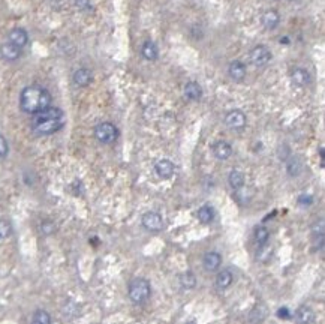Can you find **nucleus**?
<instances>
[{
    "mask_svg": "<svg viewBox=\"0 0 325 324\" xmlns=\"http://www.w3.org/2000/svg\"><path fill=\"white\" fill-rule=\"evenodd\" d=\"M51 107V95L45 87L27 86L20 93V108L27 114H38Z\"/></svg>",
    "mask_w": 325,
    "mask_h": 324,
    "instance_id": "obj_1",
    "label": "nucleus"
},
{
    "mask_svg": "<svg viewBox=\"0 0 325 324\" xmlns=\"http://www.w3.org/2000/svg\"><path fill=\"white\" fill-rule=\"evenodd\" d=\"M65 125V114L57 107H48L47 110L34 114L32 119V131L36 135H53Z\"/></svg>",
    "mask_w": 325,
    "mask_h": 324,
    "instance_id": "obj_2",
    "label": "nucleus"
},
{
    "mask_svg": "<svg viewBox=\"0 0 325 324\" xmlns=\"http://www.w3.org/2000/svg\"><path fill=\"white\" fill-rule=\"evenodd\" d=\"M129 299L133 303H144L152 294V285L146 278H135L129 284Z\"/></svg>",
    "mask_w": 325,
    "mask_h": 324,
    "instance_id": "obj_3",
    "label": "nucleus"
},
{
    "mask_svg": "<svg viewBox=\"0 0 325 324\" xmlns=\"http://www.w3.org/2000/svg\"><path fill=\"white\" fill-rule=\"evenodd\" d=\"M95 137L102 144H111L119 138V129L110 122H102L95 128Z\"/></svg>",
    "mask_w": 325,
    "mask_h": 324,
    "instance_id": "obj_4",
    "label": "nucleus"
},
{
    "mask_svg": "<svg viewBox=\"0 0 325 324\" xmlns=\"http://www.w3.org/2000/svg\"><path fill=\"white\" fill-rule=\"evenodd\" d=\"M249 60L257 68L265 66L271 60V51L265 45H257L249 51Z\"/></svg>",
    "mask_w": 325,
    "mask_h": 324,
    "instance_id": "obj_5",
    "label": "nucleus"
},
{
    "mask_svg": "<svg viewBox=\"0 0 325 324\" xmlns=\"http://www.w3.org/2000/svg\"><path fill=\"white\" fill-rule=\"evenodd\" d=\"M142 227L149 230V231H153V233H158L163 228V219L162 216L156 212H147L144 213L142 216Z\"/></svg>",
    "mask_w": 325,
    "mask_h": 324,
    "instance_id": "obj_6",
    "label": "nucleus"
},
{
    "mask_svg": "<svg viewBox=\"0 0 325 324\" xmlns=\"http://www.w3.org/2000/svg\"><path fill=\"white\" fill-rule=\"evenodd\" d=\"M246 114L240 110H232L225 116V125L229 129H243L246 126Z\"/></svg>",
    "mask_w": 325,
    "mask_h": 324,
    "instance_id": "obj_7",
    "label": "nucleus"
},
{
    "mask_svg": "<svg viewBox=\"0 0 325 324\" xmlns=\"http://www.w3.org/2000/svg\"><path fill=\"white\" fill-rule=\"evenodd\" d=\"M221 264H222V257H221L219 252H216V251L207 252V254L204 255V258H202V266L207 272L219 270Z\"/></svg>",
    "mask_w": 325,
    "mask_h": 324,
    "instance_id": "obj_8",
    "label": "nucleus"
},
{
    "mask_svg": "<svg viewBox=\"0 0 325 324\" xmlns=\"http://www.w3.org/2000/svg\"><path fill=\"white\" fill-rule=\"evenodd\" d=\"M8 42L14 44V45H17L18 48L23 50V48L27 45V42H29V35H27V32H26L24 29L15 27V29H12V30L9 32V35H8Z\"/></svg>",
    "mask_w": 325,
    "mask_h": 324,
    "instance_id": "obj_9",
    "label": "nucleus"
},
{
    "mask_svg": "<svg viewBox=\"0 0 325 324\" xmlns=\"http://www.w3.org/2000/svg\"><path fill=\"white\" fill-rule=\"evenodd\" d=\"M72 81H74L75 86L78 87H87L92 81H93V74L92 71L87 68H80L74 72L72 75Z\"/></svg>",
    "mask_w": 325,
    "mask_h": 324,
    "instance_id": "obj_10",
    "label": "nucleus"
},
{
    "mask_svg": "<svg viewBox=\"0 0 325 324\" xmlns=\"http://www.w3.org/2000/svg\"><path fill=\"white\" fill-rule=\"evenodd\" d=\"M21 48H18L17 45L11 44V42H5L2 47H0V56H2L3 60L6 62H15L21 57Z\"/></svg>",
    "mask_w": 325,
    "mask_h": 324,
    "instance_id": "obj_11",
    "label": "nucleus"
},
{
    "mask_svg": "<svg viewBox=\"0 0 325 324\" xmlns=\"http://www.w3.org/2000/svg\"><path fill=\"white\" fill-rule=\"evenodd\" d=\"M228 74L229 77L237 81V83H241L244 78H246V65L240 60H234L229 63L228 66Z\"/></svg>",
    "mask_w": 325,
    "mask_h": 324,
    "instance_id": "obj_12",
    "label": "nucleus"
},
{
    "mask_svg": "<svg viewBox=\"0 0 325 324\" xmlns=\"http://www.w3.org/2000/svg\"><path fill=\"white\" fill-rule=\"evenodd\" d=\"M175 171V165L169 161V159H161L156 162L155 165V173L158 174V177L161 179H169L172 177Z\"/></svg>",
    "mask_w": 325,
    "mask_h": 324,
    "instance_id": "obj_13",
    "label": "nucleus"
},
{
    "mask_svg": "<svg viewBox=\"0 0 325 324\" xmlns=\"http://www.w3.org/2000/svg\"><path fill=\"white\" fill-rule=\"evenodd\" d=\"M213 155L218 158L219 161H227L231 158L232 155V147L231 144L227 143V141H218L213 146Z\"/></svg>",
    "mask_w": 325,
    "mask_h": 324,
    "instance_id": "obj_14",
    "label": "nucleus"
},
{
    "mask_svg": "<svg viewBox=\"0 0 325 324\" xmlns=\"http://www.w3.org/2000/svg\"><path fill=\"white\" fill-rule=\"evenodd\" d=\"M261 23H262V26H264L267 30H274V29L279 26V23H280V15H279L277 11L268 9V11H265V12L262 14Z\"/></svg>",
    "mask_w": 325,
    "mask_h": 324,
    "instance_id": "obj_15",
    "label": "nucleus"
},
{
    "mask_svg": "<svg viewBox=\"0 0 325 324\" xmlns=\"http://www.w3.org/2000/svg\"><path fill=\"white\" fill-rule=\"evenodd\" d=\"M291 78L297 86H307L310 83V74L304 68H294L291 71Z\"/></svg>",
    "mask_w": 325,
    "mask_h": 324,
    "instance_id": "obj_16",
    "label": "nucleus"
},
{
    "mask_svg": "<svg viewBox=\"0 0 325 324\" xmlns=\"http://www.w3.org/2000/svg\"><path fill=\"white\" fill-rule=\"evenodd\" d=\"M315 320V314L313 311L309 308V306H300L297 311H295V321L297 324H310L313 323Z\"/></svg>",
    "mask_w": 325,
    "mask_h": 324,
    "instance_id": "obj_17",
    "label": "nucleus"
},
{
    "mask_svg": "<svg viewBox=\"0 0 325 324\" xmlns=\"http://www.w3.org/2000/svg\"><path fill=\"white\" fill-rule=\"evenodd\" d=\"M185 96L189 101H199L202 98V89L196 81H189L185 86Z\"/></svg>",
    "mask_w": 325,
    "mask_h": 324,
    "instance_id": "obj_18",
    "label": "nucleus"
},
{
    "mask_svg": "<svg viewBox=\"0 0 325 324\" xmlns=\"http://www.w3.org/2000/svg\"><path fill=\"white\" fill-rule=\"evenodd\" d=\"M232 281H234V275L231 273V270L224 269L216 276V287H218L219 290H225V288H228L232 284Z\"/></svg>",
    "mask_w": 325,
    "mask_h": 324,
    "instance_id": "obj_19",
    "label": "nucleus"
},
{
    "mask_svg": "<svg viewBox=\"0 0 325 324\" xmlns=\"http://www.w3.org/2000/svg\"><path fill=\"white\" fill-rule=\"evenodd\" d=\"M228 183L234 191H238L244 185V174L238 170H232L228 176Z\"/></svg>",
    "mask_w": 325,
    "mask_h": 324,
    "instance_id": "obj_20",
    "label": "nucleus"
},
{
    "mask_svg": "<svg viewBox=\"0 0 325 324\" xmlns=\"http://www.w3.org/2000/svg\"><path fill=\"white\" fill-rule=\"evenodd\" d=\"M141 54L146 60H156L158 59V47L152 42V41H147L144 42L142 48H141Z\"/></svg>",
    "mask_w": 325,
    "mask_h": 324,
    "instance_id": "obj_21",
    "label": "nucleus"
},
{
    "mask_svg": "<svg viewBox=\"0 0 325 324\" xmlns=\"http://www.w3.org/2000/svg\"><path fill=\"white\" fill-rule=\"evenodd\" d=\"M196 216H198L199 222H202V224H210V222L214 219V210H213L211 206H202V207L198 209Z\"/></svg>",
    "mask_w": 325,
    "mask_h": 324,
    "instance_id": "obj_22",
    "label": "nucleus"
},
{
    "mask_svg": "<svg viewBox=\"0 0 325 324\" xmlns=\"http://www.w3.org/2000/svg\"><path fill=\"white\" fill-rule=\"evenodd\" d=\"M267 317V309H265V306H262V305H258L254 311L250 312V315H249V320H250V323L252 324H260V323H262L264 321V318Z\"/></svg>",
    "mask_w": 325,
    "mask_h": 324,
    "instance_id": "obj_23",
    "label": "nucleus"
},
{
    "mask_svg": "<svg viewBox=\"0 0 325 324\" xmlns=\"http://www.w3.org/2000/svg\"><path fill=\"white\" fill-rule=\"evenodd\" d=\"M32 324H51V317L47 311L38 309L32 317Z\"/></svg>",
    "mask_w": 325,
    "mask_h": 324,
    "instance_id": "obj_24",
    "label": "nucleus"
},
{
    "mask_svg": "<svg viewBox=\"0 0 325 324\" xmlns=\"http://www.w3.org/2000/svg\"><path fill=\"white\" fill-rule=\"evenodd\" d=\"M180 284H182L183 288L189 290V288H194L196 285V278L192 272H186V273H183L182 276H180Z\"/></svg>",
    "mask_w": 325,
    "mask_h": 324,
    "instance_id": "obj_25",
    "label": "nucleus"
},
{
    "mask_svg": "<svg viewBox=\"0 0 325 324\" xmlns=\"http://www.w3.org/2000/svg\"><path fill=\"white\" fill-rule=\"evenodd\" d=\"M268 239H270V233H268V230H267L265 227H258V228L255 230V240H257V243H258L260 246L267 245Z\"/></svg>",
    "mask_w": 325,
    "mask_h": 324,
    "instance_id": "obj_26",
    "label": "nucleus"
},
{
    "mask_svg": "<svg viewBox=\"0 0 325 324\" xmlns=\"http://www.w3.org/2000/svg\"><path fill=\"white\" fill-rule=\"evenodd\" d=\"M313 236H315V240L319 242V248H322V245H324V219H321L319 222H316L313 225Z\"/></svg>",
    "mask_w": 325,
    "mask_h": 324,
    "instance_id": "obj_27",
    "label": "nucleus"
},
{
    "mask_svg": "<svg viewBox=\"0 0 325 324\" xmlns=\"http://www.w3.org/2000/svg\"><path fill=\"white\" fill-rule=\"evenodd\" d=\"M12 234V225L6 219H0V240H5Z\"/></svg>",
    "mask_w": 325,
    "mask_h": 324,
    "instance_id": "obj_28",
    "label": "nucleus"
},
{
    "mask_svg": "<svg viewBox=\"0 0 325 324\" xmlns=\"http://www.w3.org/2000/svg\"><path fill=\"white\" fill-rule=\"evenodd\" d=\"M301 171V162L298 158H291L290 162H288V173L291 176H297Z\"/></svg>",
    "mask_w": 325,
    "mask_h": 324,
    "instance_id": "obj_29",
    "label": "nucleus"
},
{
    "mask_svg": "<svg viewBox=\"0 0 325 324\" xmlns=\"http://www.w3.org/2000/svg\"><path fill=\"white\" fill-rule=\"evenodd\" d=\"M9 152V146H8V141L3 135H0V159L5 158Z\"/></svg>",
    "mask_w": 325,
    "mask_h": 324,
    "instance_id": "obj_30",
    "label": "nucleus"
},
{
    "mask_svg": "<svg viewBox=\"0 0 325 324\" xmlns=\"http://www.w3.org/2000/svg\"><path fill=\"white\" fill-rule=\"evenodd\" d=\"M41 231H42L44 234H51V233L56 231V225H54L53 222H50V221H45V222L41 225Z\"/></svg>",
    "mask_w": 325,
    "mask_h": 324,
    "instance_id": "obj_31",
    "label": "nucleus"
},
{
    "mask_svg": "<svg viewBox=\"0 0 325 324\" xmlns=\"http://www.w3.org/2000/svg\"><path fill=\"white\" fill-rule=\"evenodd\" d=\"M277 317L279 318H282V320H290V318H292V315H291V311L288 309V308H280L279 311H277Z\"/></svg>",
    "mask_w": 325,
    "mask_h": 324,
    "instance_id": "obj_32",
    "label": "nucleus"
},
{
    "mask_svg": "<svg viewBox=\"0 0 325 324\" xmlns=\"http://www.w3.org/2000/svg\"><path fill=\"white\" fill-rule=\"evenodd\" d=\"M77 6L81 9V11H90L92 9V3L90 0H75Z\"/></svg>",
    "mask_w": 325,
    "mask_h": 324,
    "instance_id": "obj_33",
    "label": "nucleus"
},
{
    "mask_svg": "<svg viewBox=\"0 0 325 324\" xmlns=\"http://www.w3.org/2000/svg\"><path fill=\"white\" fill-rule=\"evenodd\" d=\"M312 201H313V198H312L310 195H301V197L298 198V203H300V204H306V206L312 204Z\"/></svg>",
    "mask_w": 325,
    "mask_h": 324,
    "instance_id": "obj_34",
    "label": "nucleus"
}]
</instances>
